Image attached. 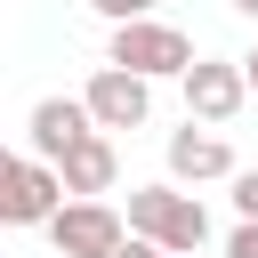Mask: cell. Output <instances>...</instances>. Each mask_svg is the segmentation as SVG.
Wrapping results in <instances>:
<instances>
[{
    "label": "cell",
    "mask_w": 258,
    "mask_h": 258,
    "mask_svg": "<svg viewBox=\"0 0 258 258\" xmlns=\"http://www.w3.org/2000/svg\"><path fill=\"white\" fill-rule=\"evenodd\" d=\"M129 234L161 242L169 258H194V250L210 242V218H202V202L177 194V185H137V194H129Z\"/></svg>",
    "instance_id": "6da1fadb"
},
{
    "label": "cell",
    "mask_w": 258,
    "mask_h": 258,
    "mask_svg": "<svg viewBox=\"0 0 258 258\" xmlns=\"http://www.w3.org/2000/svg\"><path fill=\"white\" fill-rule=\"evenodd\" d=\"M113 64H121V73H145V81H153V73H177V81H185L202 56H194V40H185L177 24L137 16V24H113Z\"/></svg>",
    "instance_id": "7a4b0ae2"
},
{
    "label": "cell",
    "mask_w": 258,
    "mask_h": 258,
    "mask_svg": "<svg viewBox=\"0 0 258 258\" xmlns=\"http://www.w3.org/2000/svg\"><path fill=\"white\" fill-rule=\"evenodd\" d=\"M56 210H64V169H56V161H8L0 218H8V226H48Z\"/></svg>",
    "instance_id": "3957f363"
},
{
    "label": "cell",
    "mask_w": 258,
    "mask_h": 258,
    "mask_svg": "<svg viewBox=\"0 0 258 258\" xmlns=\"http://www.w3.org/2000/svg\"><path fill=\"white\" fill-rule=\"evenodd\" d=\"M48 234H56V258H113V250L129 242V226H121L105 202H73V210H56Z\"/></svg>",
    "instance_id": "277c9868"
},
{
    "label": "cell",
    "mask_w": 258,
    "mask_h": 258,
    "mask_svg": "<svg viewBox=\"0 0 258 258\" xmlns=\"http://www.w3.org/2000/svg\"><path fill=\"white\" fill-rule=\"evenodd\" d=\"M81 105L97 113V129H137V121L153 113V89H145V73H121V64H105V73L81 89Z\"/></svg>",
    "instance_id": "5b68a950"
},
{
    "label": "cell",
    "mask_w": 258,
    "mask_h": 258,
    "mask_svg": "<svg viewBox=\"0 0 258 258\" xmlns=\"http://www.w3.org/2000/svg\"><path fill=\"white\" fill-rule=\"evenodd\" d=\"M242 97H250V73H242V64H194V73H185V113L210 121V129L234 121Z\"/></svg>",
    "instance_id": "8992f818"
},
{
    "label": "cell",
    "mask_w": 258,
    "mask_h": 258,
    "mask_svg": "<svg viewBox=\"0 0 258 258\" xmlns=\"http://www.w3.org/2000/svg\"><path fill=\"white\" fill-rule=\"evenodd\" d=\"M89 129H97V113H89L81 97H40V105H32V161H64Z\"/></svg>",
    "instance_id": "52a82bcc"
},
{
    "label": "cell",
    "mask_w": 258,
    "mask_h": 258,
    "mask_svg": "<svg viewBox=\"0 0 258 258\" xmlns=\"http://www.w3.org/2000/svg\"><path fill=\"white\" fill-rule=\"evenodd\" d=\"M169 177H185V185H202V177H234V153H226V137L185 121V129L169 137Z\"/></svg>",
    "instance_id": "ba28073f"
},
{
    "label": "cell",
    "mask_w": 258,
    "mask_h": 258,
    "mask_svg": "<svg viewBox=\"0 0 258 258\" xmlns=\"http://www.w3.org/2000/svg\"><path fill=\"white\" fill-rule=\"evenodd\" d=\"M56 169H64V194H81V202H89V194H105V185H113L121 153H113V137H105V129H89V137H81Z\"/></svg>",
    "instance_id": "9c48e42d"
},
{
    "label": "cell",
    "mask_w": 258,
    "mask_h": 258,
    "mask_svg": "<svg viewBox=\"0 0 258 258\" xmlns=\"http://www.w3.org/2000/svg\"><path fill=\"white\" fill-rule=\"evenodd\" d=\"M234 210L258 218V169H234Z\"/></svg>",
    "instance_id": "30bf717a"
},
{
    "label": "cell",
    "mask_w": 258,
    "mask_h": 258,
    "mask_svg": "<svg viewBox=\"0 0 258 258\" xmlns=\"http://www.w3.org/2000/svg\"><path fill=\"white\" fill-rule=\"evenodd\" d=\"M89 8H97V16H113V24H137L153 0H89Z\"/></svg>",
    "instance_id": "8fae6325"
},
{
    "label": "cell",
    "mask_w": 258,
    "mask_h": 258,
    "mask_svg": "<svg viewBox=\"0 0 258 258\" xmlns=\"http://www.w3.org/2000/svg\"><path fill=\"white\" fill-rule=\"evenodd\" d=\"M226 258H258V218H242V226H234V242H226Z\"/></svg>",
    "instance_id": "7c38bea8"
},
{
    "label": "cell",
    "mask_w": 258,
    "mask_h": 258,
    "mask_svg": "<svg viewBox=\"0 0 258 258\" xmlns=\"http://www.w3.org/2000/svg\"><path fill=\"white\" fill-rule=\"evenodd\" d=\"M113 258H169V250H161V242H145V234H129V242H121Z\"/></svg>",
    "instance_id": "4fadbf2b"
},
{
    "label": "cell",
    "mask_w": 258,
    "mask_h": 258,
    "mask_svg": "<svg viewBox=\"0 0 258 258\" xmlns=\"http://www.w3.org/2000/svg\"><path fill=\"white\" fill-rule=\"evenodd\" d=\"M242 73H250V89H258V56H242Z\"/></svg>",
    "instance_id": "5bb4252c"
},
{
    "label": "cell",
    "mask_w": 258,
    "mask_h": 258,
    "mask_svg": "<svg viewBox=\"0 0 258 258\" xmlns=\"http://www.w3.org/2000/svg\"><path fill=\"white\" fill-rule=\"evenodd\" d=\"M234 8H242V16H258V0H234Z\"/></svg>",
    "instance_id": "9a60e30c"
}]
</instances>
